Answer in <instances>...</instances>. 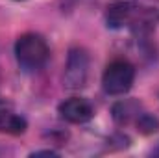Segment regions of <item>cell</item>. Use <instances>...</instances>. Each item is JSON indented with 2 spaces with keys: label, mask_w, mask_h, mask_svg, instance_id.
<instances>
[{
  "label": "cell",
  "mask_w": 159,
  "mask_h": 158,
  "mask_svg": "<svg viewBox=\"0 0 159 158\" xmlns=\"http://www.w3.org/2000/svg\"><path fill=\"white\" fill-rule=\"evenodd\" d=\"M48 45L37 34H22L15 43V56L22 69H41L48 60Z\"/></svg>",
  "instance_id": "cell-1"
},
{
  "label": "cell",
  "mask_w": 159,
  "mask_h": 158,
  "mask_svg": "<svg viewBox=\"0 0 159 158\" xmlns=\"http://www.w3.org/2000/svg\"><path fill=\"white\" fill-rule=\"evenodd\" d=\"M135 80V67L128 60H113L102 77L106 93L109 95H124L131 89Z\"/></svg>",
  "instance_id": "cell-2"
},
{
  "label": "cell",
  "mask_w": 159,
  "mask_h": 158,
  "mask_svg": "<svg viewBox=\"0 0 159 158\" xmlns=\"http://www.w3.org/2000/svg\"><path fill=\"white\" fill-rule=\"evenodd\" d=\"M89 54L74 47L69 50V58H67V65H65V75H63V82L69 89H81L85 87L87 78H89Z\"/></svg>",
  "instance_id": "cell-3"
},
{
  "label": "cell",
  "mask_w": 159,
  "mask_h": 158,
  "mask_svg": "<svg viewBox=\"0 0 159 158\" xmlns=\"http://www.w3.org/2000/svg\"><path fill=\"white\" fill-rule=\"evenodd\" d=\"M139 2L137 0H113L106 7V22L109 28H122L126 24H131L139 11Z\"/></svg>",
  "instance_id": "cell-4"
},
{
  "label": "cell",
  "mask_w": 159,
  "mask_h": 158,
  "mask_svg": "<svg viewBox=\"0 0 159 158\" xmlns=\"http://www.w3.org/2000/svg\"><path fill=\"white\" fill-rule=\"evenodd\" d=\"M57 112L69 123H85V121H89L93 117L91 102H87L85 99H80V97H70V99L63 101L59 104Z\"/></svg>",
  "instance_id": "cell-5"
},
{
  "label": "cell",
  "mask_w": 159,
  "mask_h": 158,
  "mask_svg": "<svg viewBox=\"0 0 159 158\" xmlns=\"http://www.w3.org/2000/svg\"><path fill=\"white\" fill-rule=\"evenodd\" d=\"M157 22H159V13L152 11V9H146V7L144 9L139 7L135 19L131 21V26H133V30L137 34H148V32H152L156 28Z\"/></svg>",
  "instance_id": "cell-6"
},
{
  "label": "cell",
  "mask_w": 159,
  "mask_h": 158,
  "mask_svg": "<svg viewBox=\"0 0 159 158\" xmlns=\"http://www.w3.org/2000/svg\"><path fill=\"white\" fill-rule=\"evenodd\" d=\"M141 104L135 101H122L113 106V117L119 125H128L129 121L137 119L141 114Z\"/></svg>",
  "instance_id": "cell-7"
},
{
  "label": "cell",
  "mask_w": 159,
  "mask_h": 158,
  "mask_svg": "<svg viewBox=\"0 0 159 158\" xmlns=\"http://www.w3.org/2000/svg\"><path fill=\"white\" fill-rule=\"evenodd\" d=\"M0 130L7 134H22L26 130V121L24 117L11 114V112H0Z\"/></svg>",
  "instance_id": "cell-8"
},
{
  "label": "cell",
  "mask_w": 159,
  "mask_h": 158,
  "mask_svg": "<svg viewBox=\"0 0 159 158\" xmlns=\"http://www.w3.org/2000/svg\"><path fill=\"white\" fill-rule=\"evenodd\" d=\"M135 123H137V130L141 134H154L159 128V119L150 116V114H141L135 119Z\"/></svg>",
  "instance_id": "cell-9"
},
{
  "label": "cell",
  "mask_w": 159,
  "mask_h": 158,
  "mask_svg": "<svg viewBox=\"0 0 159 158\" xmlns=\"http://www.w3.org/2000/svg\"><path fill=\"white\" fill-rule=\"evenodd\" d=\"M41 155H46V156H54L56 153H54V151H37V153H34L32 156H41Z\"/></svg>",
  "instance_id": "cell-10"
},
{
  "label": "cell",
  "mask_w": 159,
  "mask_h": 158,
  "mask_svg": "<svg viewBox=\"0 0 159 158\" xmlns=\"http://www.w3.org/2000/svg\"><path fill=\"white\" fill-rule=\"evenodd\" d=\"M154 155H157V156H159V147L156 149V151H154Z\"/></svg>",
  "instance_id": "cell-11"
}]
</instances>
